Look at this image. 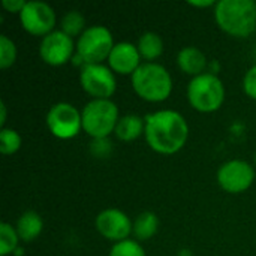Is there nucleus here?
I'll use <instances>...</instances> for the list:
<instances>
[{
	"instance_id": "obj_23",
	"label": "nucleus",
	"mask_w": 256,
	"mask_h": 256,
	"mask_svg": "<svg viewBox=\"0 0 256 256\" xmlns=\"http://www.w3.org/2000/svg\"><path fill=\"white\" fill-rule=\"evenodd\" d=\"M108 256H146V252L140 244V242L129 238L124 242L114 243Z\"/></svg>"
},
{
	"instance_id": "obj_11",
	"label": "nucleus",
	"mask_w": 256,
	"mask_h": 256,
	"mask_svg": "<svg viewBox=\"0 0 256 256\" xmlns=\"http://www.w3.org/2000/svg\"><path fill=\"white\" fill-rule=\"evenodd\" d=\"M76 44L62 30H54L42 38L39 45V56L44 63L50 66H63L74 58Z\"/></svg>"
},
{
	"instance_id": "obj_19",
	"label": "nucleus",
	"mask_w": 256,
	"mask_h": 256,
	"mask_svg": "<svg viewBox=\"0 0 256 256\" xmlns=\"http://www.w3.org/2000/svg\"><path fill=\"white\" fill-rule=\"evenodd\" d=\"M60 26H62V32L63 33H66L69 38H75V36H81L84 32H86V18H84V15L80 12V10H69V12H66L64 15H63V18H62V22H60Z\"/></svg>"
},
{
	"instance_id": "obj_4",
	"label": "nucleus",
	"mask_w": 256,
	"mask_h": 256,
	"mask_svg": "<svg viewBox=\"0 0 256 256\" xmlns=\"http://www.w3.org/2000/svg\"><path fill=\"white\" fill-rule=\"evenodd\" d=\"M186 96L195 111L212 114L225 102V86L218 75L206 72L189 81Z\"/></svg>"
},
{
	"instance_id": "obj_14",
	"label": "nucleus",
	"mask_w": 256,
	"mask_h": 256,
	"mask_svg": "<svg viewBox=\"0 0 256 256\" xmlns=\"http://www.w3.org/2000/svg\"><path fill=\"white\" fill-rule=\"evenodd\" d=\"M177 66L182 69V72L195 78L206 74L210 64L206 54L200 48L184 46L177 54Z\"/></svg>"
},
{
	"instance_id": "obj_24",
	"label": "nucleus",
	"mask_w": 256,
	"mask_h": 256,
	"mask_svg": "<svg viewBox=\"0 0 256 256\" xmlns=\"http://www.w3.org/2000/svg\"><path fill=\"white\" fill-rule=\"evenodd\" d=\"M243 90L250 99L256 100V64H254L246 72V75L243 78Z\"/></svg>"
},
{
	"instance_id": "obj_20",
	"label": "nucleus",
	"mask_w": 256,
	"mask_h": 256,
	"mask_svg": "<svg viewBox=\"0 0 256 256\" xmlns=\"http://www.w3.org/2000/svg\"><path fill=\"white\" fill-rule=\"evenodd\" d=\"M20 242L21 240L18 237L16 230L8 222H2L0 224V256L14 255L15 250L18 249Z\"/></svg>"
},
{
	"instance_id": "obj_28",
	"label": "nucleus",
	"mask_w": 256,
	"mask_h": 256,
	"mask_svg": "<svg viewBox=\"0 0 256 256\" xmlns=\"http://www.w3.org/2000/svg\"><path fill=\"white\" fill-rule=\"evenodd\" d=\"M4 123H6V105L2 100L0 102V126H2V129L4 128Z\"/></svg>"
},
{
	"instance_id": "obj_10",
	"label": "nucleus",
	"mask_w": 256,
	"mask_h": 256,
	"mask_svg": "<svg viewBox=\"0 0 256 256\" xmlns=\"http://www.w3.org/2000/svg\"><path fill=\"white\" fill-rule=\"evenodd\" d=\"M254 180L255 170L246 160H228L218 170V183L220 189L231 195L246 192L254 184Z\"/></svg>"
},
{
	"instance_id": "obj_29",
	"label": "nucleus",
	"mask_w": 256,
	"mask_h": 256,
	"mask_svg": "<svg viewBox=\"0 0 256 256\" xmlns=\"http://www.w3.org/2000/svg\"><path fill=\"white\" fill-rule=\"evenodd\" d=\"M255 164H256V153H255Z\"/></svg>"
},
{
	"instance_id": "obj_2",
	"label": "nucleus",
	"mask_w": 256,
	"mask_h": 256,
	"mask_svg": "<svg viewBox=\"0 0 256 256\" xmlns=\"http://www.w3.org/2000/svg\"><path fill=\"white\" fill-rule=\"evenodd\" d=\"M214 20L222 32L234 38H249L256 30V2L220 0L214 6Z\"/></svg>"
},
{
	"instance_id": "obj_22",
	"label": "nucleus",
	"mask_w": 256,
	"mask_h": 256,
	"mask_svg": "<svg viewBox=\"0 0 256 256\" xmlns=\"http://www.w3.org/2000/svg\"><path fill=\"white\" fill-rule=\"evenodd\" d=\"M16 45L12 39H9L6 34L0 36V68L8 69L16 62Z\"/></svg>"
},
{
	"instance_id": "obj_18",
	"label": "nucleus",
	"mask_w": 256,
	"mask_h": 256,
	"mask_svg": "<svg viewBox=\"0 0 256 256\" xmlns=\"http://www.w3.org/2000/svg\"><path fill=\"white\" fill-rule=\"evenodd\" d=\"M159 230V219L153 212H142L134 220V236L136 242H147L156 236Z\"/></svg>"
},
{
	"instance_id": "obj_8",
	"label": "nucleus",
	"mask_w": 256,
	"mask_h": 256,
	"mask_svg": "<svg viewBox=\"0 0 256 256\" xmlns=\"http://www.w3.org/2000/svg\"><path fill=\"white\" fill-rule=\"evenodd\" d=\"M81 88L92 99H111L117 90L116 74L102 64H84L80 70Z\"/></svg>"
},
{
	"instance_id": "obj_5",
	"label": "nucleus",
	"mask_w": 256,
	"mask_h": 256,
	"mask_svg": "<svg viewBox=\"0 0 256 256\" xmlns=\"http://www.w3.org/2000/svg\"><path fill=\"white\" fill-rule=\"evenodd\" d=\"M82 130L93 140H106L120 120L118 108L111 99H92L81 111Z\"/></svg>"
},
{
	"instance_id": "obj_12",
	"label": "nucleus",
	"mask_w": 256,
	"mask_h": 256,
	"mask_svg": "<svg viewBox=\"0 0 256 256\" xmlns=\"http://www.w3.org/2000/svg\"><path fill=\"white\" fill-rule=\"evenodd\" d=\"M94 226L104 238L114 243L129 240L130 234H134V222L118 208L102 210L96 216Z\"/></svg>"
},
{
	"instance_id": "obj_7",
	"label": "nucleus",
	"mask_w": 256,
	"mask_h": 256,
	"mask_svg": "<svg viewBox=\"0 0 256 256\" xmlns=\"http://www.w3.org/2000/svg\"><path fill=\"white\" fill-rule=\"evenodd\" d=\"M45 123L51 135L58 140H72L82 130L81 111L68 102L54 104L46 112Z\"/></svg>"
},
{
	"instance_id": "obj_16",
	"label": "nucleus",
	"mask_w": 256,
	"mask_h": 256,
	"mask_svg": "<svg viewBox=\"0 0 256 256\" xmlns=\"http://www.w3.org/2000/svg\"><path fill=\"white\" fill-rule=\"evenodd\" d=\"M15 230H16L21 242L32 243L33 240H36L40 236V232L44 230V220L36 212L28 210V212H24L18 218Z\"/></svg>"
},
{
	"instance_id": "obj_26",
	"label": "nucleus",
	"mask_w": 256,
	"mask_h": 256,
	"mask_svg": "<svg viewBox=\"0 0 256 256\" xmlns=\"http://www.w3.org/2000/svg\"><path fill=\"white\" fill-rule=\"evenodd\" d=\"M27 2L24 0H2V6L6 12H10V14H18L24 9Z\"/></svg>"
},
{
	"instance_id": "obj_25",
	"label": "nucleus",
	"mask_w": 256,
	"mask_h": 256,
	"mask_svg": "<svg viewBox=\"0 0 256 256\" xmlns=\"http://www.w3.org/2000/svg\"><path fill=\"white\" fill-rule=\"evenodd\" d=\"M111 142L108 140H93V144H92V152L94 156H108L110 153V146Z\"/></svg>"
},
{
	"instance_id": "obj_27",
	"label": "nucleus",
	"mask_w": 256,
	"mask_h": 256,
	"mask_svg": "<svg viewBox=\"0 0 256 256\" xmlns=\"http://www.w3.org/2000/svg\"><path fill=\"white\" fill-rule=\"evenodd\" d=\"M216 3L218 2H213V0H204V2L202 0H198V2L196 0H190V2H188V4L192 6V8H204V9L206 8H214Z\"/></svg>"
},
{
	"instance_id": "obj_6",
	"label": "nucleus",
	"mask_w": 256,
	"mask_h": 256,
	"mask_svg": "<svg viewBox=\"0 0 256 256\" xmlns=\"http://www.w3.org/2000/svg\"><path fill=\"white\" fill-rule=\"evenodd\" d=\"M112 33L105 26H92L76 40V56L84 64H102L114 48Z\"/></svg>"
},
{
	"instance_id": "obj_17",
	"label": "nucleus",
	"mask_w": 256,
	"mask_h": 256,
	"mask_svg": "<svg viewBox=\"0 0 256 256\" xmlns=\"http://www.w3.org/2000/svg\"><path fill=\"white\" fill-rule=\"evenodd\" d=\"M136 46L144 63H156L164 52V40L154 32H144L140 36Z\"/></svg>"
},
{
	"instance_id": "obj_9",
	"label": "nucleus",
	"mask_w": 256,
	"mask_h": 256,
	"mask_svg": "<svg viewBox=\"0 0 256 256\" xmlns=\"http://www.w3.org/2000/svg\"><path fill=\"white\" fill-rule=\"evenodd\" d=\"M18 16H20L21 27L27 33H30L32 36H42V38L54 32V26L57 21L54 9L48 3L39 0L27 2Z\"/></svg>"
},
{
	"instance_id": "obj_3",
	"label": "nucleus",
	"mask_w": 256,
	"mask_h": 256,
	"mask_svg": "<svg viewBox=\"0 0 256 256\" xmlns=\"http://www.w3.org/2000/svg\"><path fill=\"white\" fill-rule=\"evenodd\" d=\"M134 92L146 102H165L172 93L171 74L159 63H142L130 76Z\"/></svg>"
},
{
	"instance_id": "obj_21",
	"label": "nucleus",
	"mask_w": 256,
	"mask_h": 256,
	"mask_svg": "<svg viewBox=\"0 0 256 256\" xmlns=\"http://www.w3.org/2000/svg\"><path fill=\"white\" fill-rule=\"evenodd\" d=\"M21 144H22V138L15 129L3 128L0 130V153L2 154L4 156L15 154L21 148Z\"/></svg>"
},
{
	"instance_id": "obj_15",
	"label": "nucleus",
	"mask_w": 256,
	"mask_h": 256,
	"mask_svg": "<svg viewBox=\"0 0 256 256\" xmlns=\"http://www.w3.org/2000/svg\"><path fill=\"white\" fill-rule=\"evenodd\" d=\"M144 130H146V120L141 116L126 114L120 117L114 135L117 136V140L123 142H130L140 138L144 134Z\"/></svg>"
},
{
	"instance_id": "obj_13",
	"label": "nucleus",
	"mask_w": 256,
	"mask_h": 256,
	"mask_svg": "<svg viewBox=\"0 0 256 256\" xmlns=\"http://www.w3.org/2000/svg\"><path fill=\"white\" fill-rule=\"evenodd\" d=\"M138 46L130 42H118L114 45L110 57L108 68L117 75H134L136 69L142 64Z\"/></svg>"
},
{
	"instance_id": "obj_1",
	"label": "nucleus",
	"mask_w": 256,
	"mask_h": 256,
	"mask_svg": "<svg viewBox=\"0 0 256 256\" xmlns=\"http://www.w3.org/2000/svg\"><path fill=\"white\" fill-rule=\"evenodd\" d=\"M144 136L148 147L159 154H176L189 138L186 118L174 110H160L144 117Z\"/></svg>"
}]
</instances>
